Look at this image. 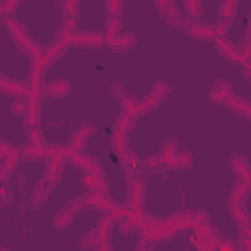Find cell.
<instances>
[{
	"label": "cell",
	"instance_id": "6da1fadb",
	"mask_svg": "<svg viewBox=\"0 0 251 251\" xmlns=\"http://www.w3.org/2000/svg\"><path fill=\"white\" fill-rule=\"evenodd\" d=\"M167 24L173 25V27H176V29H180L188 37L198 39V41H214L216 39V33L212 29V25H208V24L196 20V18H184V16H180V18L167 20Z\"/></svg>",
	"mask_w": 251,
	"mask_h": 251
},
{
	"label": "cell",
	"instance_id": "7a4b0ae2",
	"mask_svg": "<svg viewBox=\"0 0 251 251\" xmlns=\"http://www.w3.org/2000/svg\"><path fill=\"white\" fill-rule=\"evenodd\" d=\"M2 24H4V27L8 29V33L12 35V39L22 47V51H25V53L29 55V59H37V57L43 55L41 47L29 37V33L24 29V25H22L20 22H16V20L10 18V16H4V18H2Z\"/></svg>",
	"mask_w": 251,
	"mask_h": 251
},
{
	"label": "cell",
	"instance_id": "3957f363",
	"mask_svg": "<svg viewBox=\"0 0 251 251\" xmlns=\"http://www.w3.org/2000/svg\"><path fill=\"white\" fill-rule=\"evenodd\" d=\"M110 92H112V96L120 102L122 110H124L126 114L133 116L135 120H137L139 116H145V114H149V112H151V108H149L143 100H135V98L126 90V86H124L120 80H116V82H112V84H110Z\"/></svg>",
	"mask_w": 251,
	"mask_h": 251
},
{
	"label": "cell",
	"instance_id": "277c9868",
	"mask_svg": "<svg viewBox=\"0 0 251 251\" xmlns=\"http://www.w3.org/2000/svg\"><path fill=\"white\" fill-rule=\"evenodd\" d=\"M116 222H118V214H116L114 210L102 214V218H100L98 224L94 226L96 237H98V247H96V249H100V251H110V249H112L110 239H112V227H114Z\"/></svg>",
	"mask_w": 251,
	"mask_h": 251
},
{
	"label": "cell",
	"instance_id": "5b68a950",
	"mask_svg": "<svg viewBox=\"0 0 251 251\" xmlns=\"http://www.w3.org/2000/svg\"><path fill=\"white\" fill-rule=\"evenodd\" d=\"M175 233H176V227L173 226V222H171L169 218H165V220H153L151 224H147L145 227H141V235H143L149 243L167 239V237H171V235H175Z\"/></svg>",
	"mask_w": 251,
	"mask_h": 251
},
{
	"label": "cell",
	"instance_id": "8992f818",
	"mask_svg": "<svg viewBox=\"0 0 251 251\" xmlns=\"http://www.w3.org/2000/svg\"><path fill=\"white\" fill-rule=\"evenodd\" d=\"M106 41V35L104 31H90V29H73L69 33V43L75 45V47H84V49H90V47H102Z\"/></svg>",
	"mask_w": 251,
	"mask_h": 251
},
{
	"label": "cell",
	"instance_id": "52a82bcc",
	"mask_svg": "<svg viewBox=\"0 0 251 251\" xmlns=\"http://www.w3.org/2000/svg\"><path fill=\"white\" fill-rule=\"evenodd\" d=\"M65 161H71L75 167H78V169L84 171V173H96V175L104 176V169H102V165L98 163V159H94V157H90V155H84L82 151H69V149H67Z\"/></svg>",
	"mask_w": 251,
	"mask_h": 251
},
{
	"label": "cell",
	"instance_id": "ba28073f",
	"mask_svg": "<svg viewBox=\"0 0 251 251\" xmlns=\"http://www.w3.org/2000/svg\"><path fill=\"white\" fill-rule=\"evenodd\" d=\"M25 114H24V120H25V126L27 129H33V127H39V118H41V96H25Z\"/></svg>",
	"mask_w": 251,
	"mask_h": 251
},
{
	"label": "cell",
	"instance_id": "9c48e42d",
	"mask_svg": "<svg viewBox=\"0 0 251 251\" xmlns=\"http://www.w3.org/2000/svg\"><path fill=\"white\" fill-rule=\"evenodd\" d=\"M214 43H216V49H218V53L222 55V57H226L229 63H241L243 61V55H241V49L235 45V43H231L227 37H216L214 39Z\"/></svg>",
	"mask_w": 251,
	"mask_h": 251
},
{
	"label": "cell",
	"instance_id": "30bf717a",
	"mask_svg": "<svg viewBox=\"0 0 251 251\" xmlns=\"http://www.w3.org/2000/svg\"><path fill=\"white\" fill-rule=\"evenodd\" d=\"M143 200H145V182H143L141 178L129 180V188H127V204H126V208H129V210L141 208V206H143Z\"/></svg>",
	"mask_w": 251,
	"mask_h": 251
},
{
	"label": "cell",
	"instance_id": "8fae6325",
	"mask_svg": "<svg viewBox=\"0 0 251 251\" xmlns=\"http://www.w3.org/2000/svg\"><path fill=\"white\" fill-rule=\"evenodd\" d=\"M96 133V127L94 126H80L75 133H73V137L69 139V143H67V149L69 151H82L84 149V145H86V141L92 137Z\"/></svg>",
	"mask_w": 251,
	"mask_h": 251
},
{
	"label": "cell",
	"instance_id": "7c38bea8",
	"mask_svg": "<svg viewBox=\"0 0 251 251\" xmlns=\"http://www.w3.org/2000/svg\"><path fill=\"white\" fill-rule=\"evenodd\" d=\"M137 43V37L133 33H116V35H106L104 45H108L112 51H127Z\"/></svg>",
	"mask_w": 251,
	"mask_h": 251
},
{
	"label": "cell",
	"instance_id": "4fadbf2b",
	"mask_svg": "<svg viewBox=\"0 0 251 251\" xmlns=\"http://www.w3.org/2000/svg\"><path fill=\"white\" fill-rule=\"evenodd\" d=\"M0 92L8 94V96H16V98H25V96H29V86L20 80H14V78L0 76Z\"/></svg>",
	"mask_w": 251,
	"mask_h": 251
},
{
	"label": "cell",
	"instance_id": "5bb4252c",
	"mask_svg": "<svg viewBox=\"0 0 251 251\" xmlns=\"http://www.w3.org/2000/svg\"><path fill=\"white\" fill-rule=\"evenodd\" d=\"M231 171L235 173V178L237 180H243V182H249L251 184V167H249V161L243 157V155H231L227 159Z\"/></svg>",
	"mask_w": 251,
	"mask_h": 251
},
{
	"label": "cell",
	"instance_id": "9a60e30c",
	"mask_svg": "<svg viewBox=\"0 0 251 251\" xmlns=\"http://www.w3.org/2000/svg\"><path fill=\"white\" fill-rule=\"evenodd\" d=\"M224 104H226L227 110H231L233 114H237V116H241V118H245V120L251 118V102L245 100V98H241V96H237L235 92L229 94V96L224 100Z\"/></svg>",
	"mask_w": 251,
	"mask_h": 251
},
{
	"label": "cell",
	"instance_id": "2e32d148",
	"mask_svg": "<svg viewBox=\"0 0 251 251\" xmlns=\"http://www.w3.org/2000/svg\"><path fill=\"white\" fill-rule=\"evenodd\" d=\"M229 94H233V86L229 84V80H226V78H216L214 84H212V88H210V100H212L214 104H224V100H226Z\"/></svg>",
	"mask_w": 251,
	"mask_h": 251
},
{
	"label": "cell",
	"instance_id": "e0dca14e",
	"mask_svg": "<svg viewBox=\"0 0 251 251\" xmlns=\"http://www.w3.org/2000/svg\"><path fill=\"white\" fill-rule=\"evenodd\" d=\"M167 94H169V84L165 82V80H157L155 84H153V88H151V92L143 98V102L151 108V110H155L165 98H167Z\"/></svg>",
	"mask_w": 251,
	"mask_h": 251
},
{
	"label": "cell",
	"instance_id": "ac0fdd59",
	"mask_svg": "<svg viewBox=\"0 0 251 251\" xmlns=\"http://www.w3.org/2000/svg\"><path fill=\"white\" fill-rule=\"evenodd\" d=\"M69 92H71V82L67 78H55V80L47 82L45 90H43V94L49 96V98H63Z\"/></svg>",
	"mask_w": 251,
	"mask_h": 251
},
{
	"label": "cell",
	"instance_id": "d6986e66",
	"mask_svg": "<svg viewBox=\"0 0 251 251\" xmlns=\"http://www.w3.org/2000/svg\"><path fill=\"white\" fill-rule=\"evenodd\" d=\"M51 186H53V182H49L47 178H41V180L35 184V188L31 190V202H33V208H39V206L47 200V196H49V192H51Z\"/></svg>",
	"mask_w": 251,
	"mask_h": 251
},
{
	"label": "cell",
	"instance_id": "ffe728a7",
	"mask_svg": "<svg viewBox=\"0 0 251 251\" xmlns=\"http://www.w3.org/2000/svg\"><path fill=\"white\" fill-rule=\"evenodd\" d=\"M227 212L231 216V220L237 226H251V218L249 212L245 208V202H237V204H227Z\"/></svg>",
	"mask_w": 251,
	"mask_h": 251
},
{
	"label": "cell",
	"instance_id": "44dd1931",
	"mask_svg": "<svg viewBox=\"0 0 251 251\" xmlns=\"http://www.w3.org/2000/svg\"><path fill=\"white\" fill-rule=\"evenodd\" d=\"M192 165V155L188 153V151H176V155L169 161V163H165L163 167L167 169V171H180V169H186V167H190Z\"/></svg>",
	"mask_w": 251,
	"mask_h": 251
},
{
	"label": "cell",
	"instance_id": "7402d4cb",
	"mask_svg": "<svg viewBox=\"0 0 251 251\" xmlns=\"http://www.w3.org/2000/svg\"><path fill=\"white\" fill-rule=\"evenodd\" d=\"M75 214H76V212H75L73 208L65 206L63 210H59V212L53 216V227H55V229H67V227L73 224Z\"/></svg>",
	"mask_w": 251,
	"mask_h": 251
},
{
	"label": "cell",
	"instance_id": "603a6c76",
	"mask_svg": "<svg viewBox=\"0 0 251 251\" xmlns=\"http://www.w3.org/2000/svg\"><path fill=\"white\" fill-rule=\"evenodd\" d=\"M249 194V182H243V180H235V184L231 186L229 190V196H227V204H237V202H245Z\"/></svg>",
	"mask_w": 251,
	"mask_h": 251
},
{
	"label": "cell",
	"instance_id": "cb8c5ba5",
	"mask_svg": "<svg viewBox=\"0 0 251 251\" xmlns=\"http://www.w3.org/2000/svg\"><path fill=\"white\" fill-rule=\"evenodd\" d=\"M176 151H178V143H176V139H167V141H163V145H161V149H159V153H157L161 165L169 163V161L176 155Z\"/></svg>",
	"mask_w": 251,
	"mask_h": 251
},
{
	"label": "cell",
	"instance_id": "d4e9b609",
	"mask_svg": "<svg viewBox=\"0 0 251 251\" xmlns=\"http://www.w3.org/2000/svg\"><path fill=\"white\" fill-rule=\"evenodd\" d=\"M133 126H135V118L129 116V114H126V112H122L116 118V122H114V129L116 131H122V133H129L133 129Z\"/></svg>",
	"mask_w": 251,
	"mask_h": 251
},
{
	"label": "cell",
	"instance_id": "484cf974",
	"mask_svg": "<svg viewBox=\"0 0 251 251\" xmlns=\"http://www.w3.org/2000/svg\"><path fill=\"white\" fill-rule=\"evenodd\" d=\"M192 229H194V235H198V237H210V239L220 237V231L212 222H204V224L192 226Z\"/></svg>",
	"mask_w": 251,
	"mask_h": 251
},
{
	"label": "cell",
	"instance_id": "4316f807",
	"mask_svg": "<svg viewBox=\"0 0 251 251\" xmlns=\"http://www.w3.org/2000/svg\"><path fill=\"white\" fill-rule=\"evenodd\" d=\"M235 14H237V2L235 0H222V4L218 8V18L233 20Z\"/></svg>",
	"mask_w": 251,
	"mask_h": 251
},
{
	"label": "cell",
	"instance_id": "83f0119b",
	"mask_svg": "<svg viewBox=\"0 0 251 251\" xmlns=\"http://www.w3.org/2000/svg\"><path fill=\"white\" fill-rule=\"evenodd\" d=\"M112 147H114L116 155L122 157V153L129 147L127 145V133H122V131H116L114 129V133H112Z\"/></svg>",
	"mask_w": 251,
	"mask_h": 251
},
{
	"label": "cell",
	"instance_id": "f1b7e54d",
	"mask_svg": "<svg viewBox=\"0 0 251 251\" xmlns=\"http://www.w3.org/2000/svg\"><path fill=\"white\" fill-rule=\"evenodd\" d=\"M20 159H22V153L14 147V149H10V151L2 157V165H4L10 173H14V171L18 169V165H20Z\"/></svg>",
	"mask_w": 251,
	"mask_h": 251
},
{
	"label": "cell",
	"instance_id": "f546056e",
	"mask_svg": "<svg viewBox=\"0 0 251 251\" xmlns=\"http://www.w3.org/2000/svg\"><path fill=\"white\" fill-rule=\"evenodd\" d=\"M216 239H218V237H216ZM216 239L192 235V245H194L198 251H216V249H218V243H216Z\"/></svg>",
	"mask_w": 251,
	"mask_h": 251
},
{
	"label": "cell",
	"instance_id": "4dcf8cb0",
	"mask_svg": "<svg viewBox=\"0 0 251 251\" xmlns=\"http://www.w3.org/2000/svg\"><path fill=\"white\" fill-rule=\"evenodd\" d=\"M27 145L39 147V149H43V147L47 145V143H45V137H43V131H41L39 127L29 129V133H27Z\"/></svg>",
	"mask_w": 251,
	"mask_h": 251
},
{
	"label": "cell",
	"instance_id": "1f68e13d",
	"mask_svg": "<svg viewBox=\"0 0 251 251\" xmlns=\"http://www.w3.org/2000/svg\"><path fill=\"white\" fill-rule=\"evenodd\" d=\"M239 227V245L243 251L251 249V226H237Z\"/></svg>",
	"mask_w": 251,
	"mask_h": 251
},
{
	"label": "cell",
	"instance_id": "d6a6232c",
	"mask_svg": "<svg viewBox=\"0 0 251 251\" xmlns=\"http://www.w3.org/2000/svg\"><path fill=\"white\" fill-rule=\"evenodd\" d=\"M184 10L188 18H200L202 16V0H184Z\"/></svg>",
	"mask_w": 251,
	"mask_h": 251
},
{
	"label": "cell",
	"instance_id": "836d02e7",
	"mask_svg": "<svg viewBox=\"0 0 251 251\" xmlns=\"http://www.w3.org/2000/svg\"><path fill=\"white\" fill-rule=\"evenodd\" d=\"M124 0H106V14L108 18H122Z\"/></svg>",
	"mask_w": 251,
	"mask_h": 251
},
{
	"label": "cell",
	"instance_id": "e575fe53",
	"mask_svg": "<svg viewBox=\"0 0 251 251\" xmlns=\"http://www.w3.org/2000/svg\"><path fill=\"white\" fill-rule=\"evenodd\" d=\"M229 25H231V20H226V18H218V22L212 25V29H214L216 37H226V35H227V29H229Z\"/></svg>",
	"mask_w": 251,
	"mask_h": 251
},
{
	"label": "cell",
	"instance_id": "d590c367",
	"mask_svg": "<svg viewBox=\"0 0 251 251\" xmlns=\"http://www.w3.org/2000/svg\"><path fill=\"white\" fill-rule=\"evenodd\" d=\"M78 247H86V249H96L98 247V237H96V229H90L80 241Z\"/></svg>",
	"mask_w": 251,
	"mask_h": 251
},
{
	"label": "cell",
	"instance_id": "8d00e7d4",
	"mask_svg": "<svg viewBox=\"0 0 251 251\" xmlns=\"http://www.w3.org/2000/svg\"><path fill=\"white\" fill-rule=\"evenodd\" d=\"M122 29V18H108L106 20V29L104 35H116Z\"/></svg>",
	"mask_w": 251,
	"mask_h": 251
},
{
	"label": "cell",
	"instance_id": "74e56055",
	"mask_svg": "<svg viewBox=\"0 0 251 251\" xmlns=\"http://www.w3.org/2000/svg\"><path fill=\"white\" fill-rule=\"evenodd\" d=\"M25 106H27L25 98H16V100L12 102V106H10V110H12L14 116H24V114H25Z\"/></svg>",
	"mask_w": 251,
	"mask_h": 251
},
{
	"label": "cell",
	"instance_id": "f35d334b",
	"mask_svg": "<svg viewBox=\"0 0 251 251\" xmlns=\"http://www.w3.org/2000/svg\"><path fill=\"white\" fill-rule=\"evenodd\" d=\"M216 243H218V249L220 251H235L237 249V243L231 241V239H227V237H218Z\"/></svg>",
	"mask_w": 251,
	"mask_h": 251
},
{
	"label": "cell",
	"instance_id": "ab89813d",
	"mask_svg": "<svg viewBox=\"0 0 251 251\" xmlns=\"http://www.w3.org/2000/svg\"><path fill=\"white\" fill-rule=\"evenodd\" d=\"M204 222H210V216L204 210H192V226H198Z\"/></svg>",
	"mask_w": 251,
	"mask_h": 251
},
{
	"label": "cell",
	"instance_id": "60d3db41",
	"mask_svg": "<svg viewBox=\"0 0 251 251\" xmlns=\"http://www.w3.org/2000/svg\"><path fill=\"white\" fill-rule=\"evenodd\" d=\"M141 165H143V167H159V165H161V161H159V157H157V155H151V157L143 159V161H141Z\"/></svg>",
	"mask_w": 251,
	"mask_h": 251
},
{
	"label": "cell",
	"instance_id": "b9f144b4",
	"mask_svg": "<svg viewBox=\"0 0 251 251\" xmlns=\"http://www.w3.org/2000/svg\"><path fill=\"white\" fill-rule=\"evenodd\" d=\"M10 198H12V192H10V190H4V192L0 190V204H2V206H6V204L10 202Z\"/></svg>",
	"mask_w": 251,
	"mask_h": 251
},
{
	"label": "cell",
	"instance_id": "7bdbcfd3",
	"mask_svg": "<svg viewBox=\"0 0 251 251\" xmlns=\"http://www.w3.org/2000/svg\"><path fill=\"white\" fill-rule=\"evenodd\" d=\"M10 175H12V173H10L4 165H0V182H6V180L10 178Z\"/></svg>",
	"mask_w": 251,
	"mask_h": 251
},
{
	"label": "cell",
	"instance_id": "ee69618b",
	"mask_svg": "<svg viewBox=\"0 0 251 251\" xmlns=\"http://www.w3.org/2000/svg\"><path fill=\"white\" fill-rule=\"evenodd\" d=\"M235 2H239V0H235Z\"/></svg>",
	"mask_w": 251,
	"mask_h": 251
}]
</instances>
